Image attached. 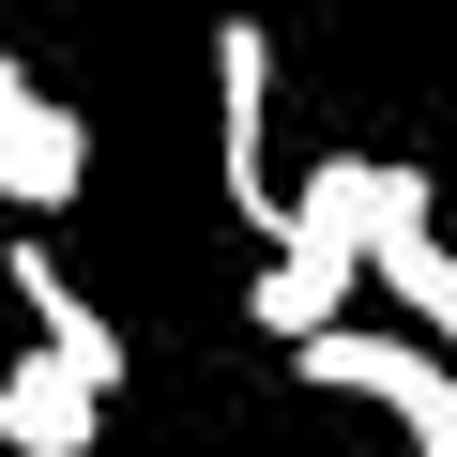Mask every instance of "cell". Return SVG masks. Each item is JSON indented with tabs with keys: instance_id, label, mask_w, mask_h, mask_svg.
<instances>
[{
	"instance_id": "8992f818",
	"label": "cell",
	"mask_w": 457,
	"mask_h": 457,
	"mask_svg": "<svg viewBox=\"0 0 457 457\" xmlns=\"http://www.w3.org/2000/svg\"><path fill=\"white\" fill-rule=\"evenodd\" d=\"M0 290L31 305V351H46V366H77L92 396L122 381V320H107V305H92V290H77L62 260H46V245H16V260H0Z\"/></svg>"
},
{
	"instance_id": "52a82bcc",
	"label": "cell",
	"mask_w": 457,
	"mask_h": 457,
	"mask_svg": "<svg viewBox=\"0 0 457 457\" xmlns=\"http://www.w3.org/2000/svg\"><path fill=\"white\" fill-rule=\"evenodd\" d=\"M92 427H107V396L77 381V366H0V442H16V457H92Z\"/></svg>"
},
{
	"instance_id": "5b68a950",
	"label": "cell",
	"mask_w": 457,
	"mask_h": 457,
	"mask_svg": "<svg viewBox=\"0 0 457 457\" xmlns=\"http://www.w3.org/2000/svg\"><path fill=\"white\" fill-rule=\"evenodd\" d=\"M77 183H92V122L46 107L16 62H0V198H16V213H62Z\"/></svg>"
},
{
	"instance_id": "7a4b0ae2",
	"label": "cell",
	"mask_w": 457,
	"mask_h": 457,
	"mask_svg": "<svg viewBox=\"0 0 457 457\" xmlns=\"http://www.w3.org/2000/svg\"><path fill=\"white\" fill-rule=\"evenodd\" d=\"M305 381L396 411L411 457H457V366H442V351H411V336H351V320H336V336H305Z\"/></svg>"
},
{
	"instance_id": "3957f363",
	"label": "cell",
	"mask_w": 457,
	"mask_h": 457,
	"mask_svg": "<svg viewBox=\"0 0 457 457\" xmlns=\"http://www.w3.org/2000/svg\"><path fill=\"white\" fill-rule=\"evenodd\" d=\"M351 260H366V290H396V305L442 336V366H457V245L427 228V183H411V168H366V228H351Z\"/></svg>"
},
{
	"instance_id": "277c9868",
	"label": "cell",
	"mask_w": 457,
	"mask_h": 457,
	"mask_svg": "<svg viewBox=\"0 0 457 457\" xmlns=\"http://www.w3.org/2000/svg\"><path fill=\"white\" fill-rule=\"evenodd\" d=\"M213 137H228V198L275 228L290 183L260 168V137H275V31H260V16H228V31H213Z\"/></svg>"
},
{
	"instance_id": "6da1fadb",
	"label": "cell",
	"mask_w": 457,
	"mask_h": 457,
	"mask_svg": "<svg viewBox=\"0 0 457 457\" xmlns=\"http://www.w3.org/2000/svg\"><path fill=\"white\" fill-rule=\"evenodd\" d=\"M366 168H381V153H320V168L275 198V275L245 290V305H260V336H290V351H305V336H336V320H351V290H366V260H351V228H366Z\"/></svg>"
}]
</instances>
